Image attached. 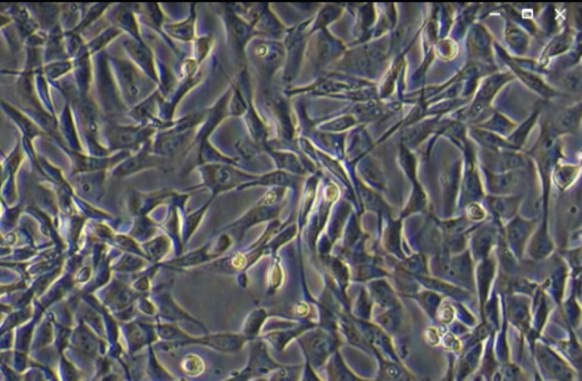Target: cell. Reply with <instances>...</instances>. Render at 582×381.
<instances>
[{
	"label": "cell",
	"instance_id": "cell-2",
	"mask_svg": "<svg viewBox=\"0 0 582 381\" xmlns=\"http://www.w3.org/2000/svg\"><path fill=\"white\" fill-rule=\"evenodd\" d=\"M539 360L547 375L561 381H571V370L568 368L563 360L555 355V353L552 352L550 349L541 346L539 349Z\"/></svg>",
	"mask_w": 582,
	"mask_h": 381
},
{
	"label": "cell",
	"instance_id": "cell-8",
	"mask_svg": "<svg viewBox=\"0 0 582 381\" xmlns=\"http://www.w3.org/2000/svg\"><path fill=\"white\" fill-rule=\"evenodd\" d=\"M566 87L569 88L571 91L574 93H580L581 90V75H580V71L573 72L570 74L569 77H566Z\"/></svg>",
	"mask_w": 582,
	"mask_h": 381
},
{
	"label": "cell",
	"instance_id": "cell-7",
	"mask_svg": "<svg viewBox=\"0 0 582 381\" xmlns=\"http://www.w3.org/2000/svg\"><path fill=\"white\" fill-rule=\"evenodd\" d=\"M522 372L520 369L515 366H506L502 371L495 375L494 381H520L521 380Z\"/></svg>",
	"mask_w": 582,
	"mask_h": 381
},
{
	"label": "cell",
	"instance_id": "cell-1",
	"mask_svg": "<svg viewBox=\"0 0 582 381\" xmlns=\"http://www.w3.org/2000/svg\"><path fill=\"white\" fill-rule=\"evenodd\" d=\"M204 183L215 192L229 190L251 176L235 171L226 165H211L204 167Z\"/></svg>",
	"mask_w": 582,
	"mask_h": 381
},
{
	"label": "cell",
	"instance_id": "cell-4",
	"mask_svg": "<svg viewBox=\"0 0 582 381\" xmlns=\"http://www.w3.org/2000/svg\"><path fill=\"white\" fill-rule=\"evenodd\" d=\"M529 227L527 222H523L522 220H516V221L513 222L511 227H508V234H510L512 241L516 245L521 243L525 238V234H529V227Z\"/></svg>",
	"mask_w": 582,
	"mask_h": 381
},
{
	"label": "cell",
	"instance_id": "cell-6",
	"mask_svg": "<svg viewBox=\"0 0 582 381\" xmlns=\"http://www.w3.org/2000/svg\"><path fill=\"white\" fill-rule=\"evenodd\" d=\"M494 210L502 216H511L516 210V202L513 199H497L494 202Z\"/></svg>",
	"mask_w": 582,
	"mask_h": 381
},
{
	"label": "cell",
	"instance_id": "cell-3",
	"mask_svg": "<svg viewBox=\"0 0 582 381\" xmlns=\"http://www.w3.org/2000/svg\"><path fill=\"white\" fill-rule=\"evenodd\" d=\"M168 32L175 38L190 40L193 37V17L179 26H171Z\"/></svg>",
	"mask_w": 582,
	"mask_h": 381
},
{
	"label": "cell",
	"instance_id": "cell-5",
	"mask_svg": "<svg viewBox=\"0 0 582 381\" xmlns=\"http://www.w3.org/2000/svg\"><path fill=\"white\" fill-rule=\"evenodd\" d=\"M512 319L520 324L527 326V308L525 301H513L511 303Z\"/></svg>",
	"mask_w": 582,
	"mask_h": 381
}]
</instances>
